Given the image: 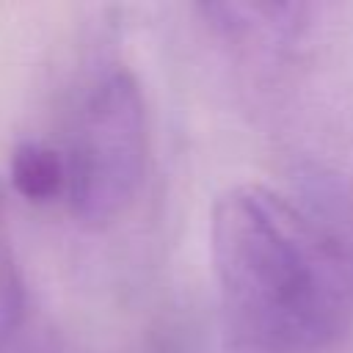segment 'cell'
<instances>
[{
	"instance_id": "obj_1",
	"label": "cell",
	"mask_w": 353,
	"mask_h": 353,
	"mask_svg": "<svg viewBox=\"0 0 353 353\" xmlns=\"http://www.w3.org/2000/svg\"><path fill=\"white\" fill-rule=\"evenodd\" d=\"M210 254L229 325L254 350L317 353L353 325L350 243L273 188L218 196Z\"/></svg>"
},
{
	"instance_id": "obj_2",
	"label": "cell",
	"mask_w": 353,
	"mask_h": 353,
	"mask_svg": "<svg viewBox=\"0 0 353 353\" xmlns=\"http://www.w3.org/2000/svg\"><path fill=\"white\" fill-rule=\"evenodd\" d=\"M66 207L83 226L121 218L141 193L149 160L146 102L124 66L105 69L80 97L66 143Z\"/></svg>"
},
{
	"instance_id": "obj_3",
	"label": "cell",
	"mask_w": 353,
	"mask_h": 353,
	"mask_svg": "<svg viewBox=\"0 0 353 353\" xmlns=\"http://www.w3.org/2000/svg\"><path fill=\"white\" fill-rule=\"evenodd\" d=\"M312 6L303 3H201L204 22L229 44L276 52L303 39L312 25Z\"/></svg>"
},
{
	"instance_id": "obj_4",
	"label": "cell",
	"mask_w": 353,
	"mask_h": 353,
	"mask_svg": "<svg viewBox=\"0 0 353 353\" xmlns=\"http://www.w3.org/2000/svg\"><path fill=\"white\" fill-rule=\"evenodd\" d=\"M28 323V284L17 256L8 188L0 179V353H14Z\"/></svg>"
},
{
	"instance_id": "obj_5",
	"label": "cell",
	"mask_w": 353,
	"mask_h": 353,
	"mask_svg": "<svg viewBox=\"0 0 353 353\" xmlns=\"http://www.w3.org/2000/svg\"><path fill=\"white\" fill-rule=\"evenodd\" d=\"M11 193L30 204H52L66 196V165L58 146L22 141L8 160Z\"/></svg>"
}]
</instances>
